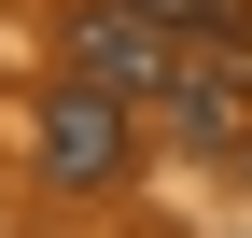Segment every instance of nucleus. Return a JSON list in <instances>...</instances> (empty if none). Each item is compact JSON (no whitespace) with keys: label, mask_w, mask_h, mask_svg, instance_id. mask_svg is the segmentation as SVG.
Wrapping results in <instances>:
<instances>
[{"label":"nucleus","mask_w":252,"mask_h":238,"mask_svg":"<svg viewBox=\"0 0 252 238\" xmlns=\"http://www.w3.org/2000/svg\"><path fill=\"white\" fill-rule=\"evenodd\" d=\"M182 28H154L140 0H70V14H56V84H98V98H126V112H154L182 84Z\"/></svg>","instance_id":"f257e3e1"},{"label":"nucleus","mask_w":252,"mask_h":238,"mask_svg":"<svg viewBox=\"0 0 252 238\" xmlns=\"http://www.w3.org/2000/svg\"><path fill=\"white\" fill-rule=\"evenodd\" d=\"M28 154H42V182H56V196H112V182H126V154H140V112L98 98V84H42Z\"/></svg>","instance_id":"f03ea898"},{"label":"nucleus","mask_w":252,"mask_h":238,"mask_svg":"<svg viewBox=\"0 0 252 238\" xmlns=\"http://www.w3.org/2000/svg\"><path fill=\"white\" fill-rule=\"evenodd\" d=\"M168 112H182L196 140H238V154H252V42H238V28L182 56V84H168Z\"/></svg>","instance_id":"7ed1b4c3"},{"label":"nucleus","mask_w":252,"mask_h":238,"mask_svg":"<svg viewBox=\"0 0 252 238\" xmlns=\"http://www.w3.org/2000/svg\"><path fill=\"white\" fill-rule=\"evenodd\" d=\"M154 28H182V42H224V28H252V0H140Z\"/></svg>","instance_id":"20e7f679"}]
</instances>
